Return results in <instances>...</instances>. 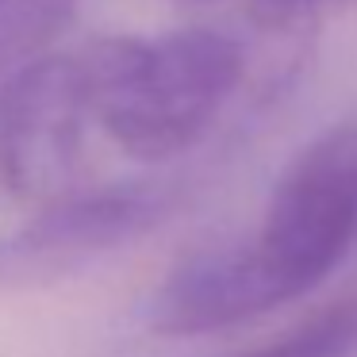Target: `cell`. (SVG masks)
Listing matches in <instances>:
<instances>
[{
	"mask_svg": "<svg viewBox=\"0 0 357 357\" xmlns=\"http://www.w3.org/2000/svg\"><path fill=\"white\" fill-rule=\"evenodd\" d=\"M357 242V119L326 127L273 181L257 227L169 269L146 303L158 334H208L323 284Z\"/></svg>",
	"mask_w": 357,
	"mask_h": 357,
	"instance_id": "1",
	"label": "cell"
},
{
	"mask_svg": "<svg viewBox=\"0 0 357 357\" xmlns=\"http://www.w3.org/2000/svg\"><path fill=\"white\" fill-rule=\"evenodd\" d=\"M85 58L93 127L139 162L192 150L246 77L242 43L215 27H181L154 39L112 35L89 43Z\"/></svg>",
	"mask_w": 357,
	"mask_h": 357,
	"instance_id": "2",
	"label": "cell"
},
{
	"mask_svg": "<svg viewBox=\"0 0 357 357\" xmlns=\"http://www.w3.org/2000/svg\"><path fill=\"white\" fill-rule=\"evenodd\" d=\"M93 127L89 58L47 50L0 77V192L50 204L81 188L85 139Z\"/></svg>",
	"mask_w": 357,
	"mask_h": 357,
	"instance_id": "3",
	"label": "cell"
},
{
	"mask_svg": "<svg viewBox=\"0 0 357 357\" xmlns=\"http://www.w3.org/2000/svg\"><path fill=\"white\" fill-rule=\"evenodd\" d=\"M173 208V192L154 181L73 188L39 204L24 227L0 238V288H39L135 242Z\"/></svg>",
	"mask_w": 357,
	"mask_h": 357,
	"instance_id": "4",
	"label": "cell"
},
{
	"mask_svg": "<svg viewBox=\"0 0 357 357\" xmlns=\"http://www.w3.org/2000/svg\"><path fill=\"white\" fill-rule=\"evenodd\" d=\"M81 0H0V77L27 58L47 54L73 24Z\"/></svg>",
	"mask_w": 357,
	"mask_h": 357,
	"instance_id": "5",
	"label": "cell"
},
{
	"mask_svg": "<svg viewBox=\"0 0 357 357\" xmlns=\"http://www.w3.org/2000/svg\"><path fill=\"white\" fill-rule=\"evenodd\" d=\"M181 4L242 12V16L257 20V24H296V20H311L319 12L342 8V4H357V0H181Z\"/></svg>",
	"mask_w": 357,
	"mask_h": 357,
	"instance_id": "6",
	"label": "cell"
}]
</instances>
